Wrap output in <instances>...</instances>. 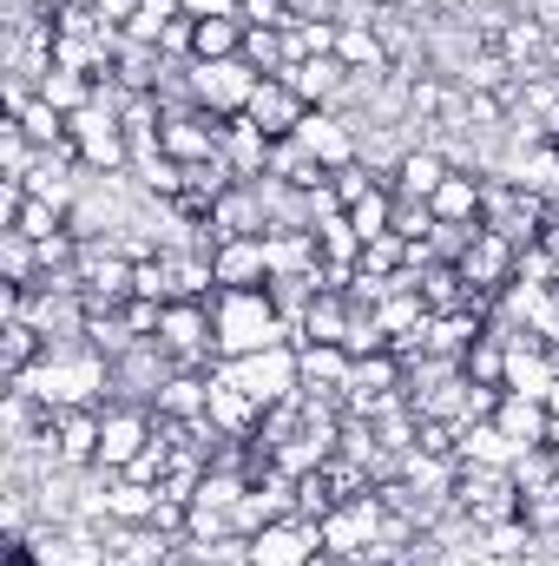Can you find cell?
<instances>
[{"instance_id": "27", "label": "cell", "mask_w": 559, "mask_h": 566, "mask_svg": "<svg viewBox=\"0 0 559 566\" xmlns=\"http://www.w3.org/2000/svg\"><path fill=\"white\" fill-rule=\"evenodd\" d=\"M13 119H20V133L40 145V151H73V139H66V113H60V106H46L40 93H33Z\"/></svg>"}, {"instance_id": "12", "label": "cell", "mask_w": 559, "mask_h": 566, "mask_svg": "<svg viewBox=\"0 0 559 566\" xmlns=\"http://www.w3.org/2000/svg\"><path fill=\"white\" fill-rule=\"evenodd\" d=\"M158 428L145 422V409H106V428H99V474H126L133 468V454H139L145 441H151Z\"/></svg>"}, {"instance_id": "13", "label": "cell", "mask_w": 559, "mask_h": 566, "mask_svg": "<svg viewBox=\"0 0 559 566\" xmlns=\"http://www.w3.org/2000/svg\"><path fill=\"white\" fill-rule=\"evenodd\" d=\"M500 389H507V396H527V402H547V389H553V356H547V343L514 336V343H507V376H500Z\"/></svg>"}, {"instance_id": "7", "label": "cell", "mask_w": 559, "mask_h": 566, "mask_svg": "<svg viewBox=\"0 0 559 566\" xmlns=\"http://www.w3.org/2000/svg\"><path fill=\"white\" fill-rule=\"evenodd\" d=\"M289 139L303 145V151H309L323 171H342V165H356V158H362V139H356V126H349L336 106H309V113H303V126H296Z\"/></svg>"}, {"instance_id": "4", "label": "cell", "mask_w": 559, "mask_h": 566, "mask_svg": "<svg viewBox=\"0 0 559 566\" xmlns=\"http://www.w3.org/2000/svg\"><path fill=\"white\" fill-rule=\"evenodd\" d=\"M184 73H191V80H184V86H191V106H204V113H218V119H238V113L251 106V93L264 86V73H257L244 53H238V60H191Z\"/></svg>"}, {"instance_id": "24", "label": "cell", "mask_w": 559, "mask_h": 566, "mask_svg": "<svg viewBox=\"0 0 559 566\" xmlns=\"http://www.w3.org/2000/svg\"><path fill=\"white\" fill-rule=\"evenodd\" d=\"M244 20L238 13H218V20H191V60H238L244 53Z\"/></svg>"}, {"instance_id": "33", "label": "cell", "mask_w": 559, "mask_h": 566, "mask_svg": "<svg viewBox=\"0 0 559 566\" xmlns=\"http://www.w3.org/2000/svg\"><path fill=\"white\" fill-rule=\"evenodd\" d=\"M389 224H395V191H389V185H382V191H369L362 205H349V231H356L362 244H369V238H382Z\"/></svg>"}, {"instance_id": "15", "label": "cell", "mask_w": 559, "mask_h": 566, "mask_svg": "<svg viewBox=\"0 0 559 566\" xmlns=\"http://www.w3.org/2000/svg\"><path fill=\"white\" fill-rule=\"evenodd\" d=\"M283 80L296 86V99H303V106H342V93H349V66H342L336 53L296 60V66H283Z\"/></svg>"}, {"instance_id": "32", "label": "cell", "mask_w": 559, "mask_h": 566, "mask_svg": "<svg viewBox=\"0 0 559 566\" xmlns=\"http://www.w3.org/2000/svg\"><path fill=\"white\" fill-rule=\"evenodd\" d=\"M316 251H323V264H362V238L349 231V211L316 224Z\"/></svg>"}, {"instance_id": "34", "label": "cell", "mask_w": 559, "mask_h": 566, "mask_svg": "<svg viewBox=\"0 0 559 566\" xmlns=\"http://www.w3.org/2000/svg\"><path fill=\"white\" fill-rule=\"evenodd\" d=\"M342 349H349V356H382V349H389V329L376 323V310L349 303V329H342Z\"/></svg>"}, {"instance_id": "20", "label": "cell", "mask_w": 559, "mask_h": 566, "mask_svg": "<svg viewBox=\"0 0 559 566\" xmlns=\"http://www.w3.org/2000/svg\"><path fill=\"white\" fill-rule=\"evenodd\" d=\"M264 258H271V277H316L323 271L316 231H264Z\"/></svg>"}, {"instance_id": "8", "label": "cell", "mask_w": 559, "mask_h": 566, "mask_svg": "<svg viewBox=\"0 0 559 566\" xmlns=\"http://www.w3.org/2000/svg\"><path fill=\"white\" fill-rule=\"evenodd\" d=\"M316 554H323V527L296 521V514H283L264 534H251V566H316Z\"/></svg>"}, {"instance_id": "10", "label": "cell", "mask_w": 559, "mask_h": 566, "mask_svg": "<svg viewBox=\"0 0 559 566\" xmlns=\"http://www.w3.org/2000/svg\"><path fill=\"white\" fill-rule=\"evenodd\" d=\"M395 389H402V363H395V349H382V356H356V369L342 382V402L356 416H376L382 402H395Z\"/></svg>"}, {"instance_id": "5", "label": "cell", "mask_w": 559, "mask_h": 566, "mask_svg": "<svg viewBox=\"0 0 559 566\" xmlns=\"http://www.w3.org/2000/svg\"><path fill=\"white\" fill-rule=\"evenodd\" d=\"M382 514H389V501H376V494L329 507V514L316 521V527H323V554H336V560H362V554L376 547V534H382Z\"/></svg>"}, {"instance_id": "16", "label": "cell", "mask_w": 559, "mask_h": 566, "mask_svg": "<svg viewBox=\"0 0 559 566\" xmlns=\"http://www.w3.org/2000/svg\"><path fill=\"white\" fill-rule=\"evenodd\" d=\"M454 461H461V468H514V461H520V448L507 441V428L487 416V422L454 428Z\"/></svg>"}, {"instance_id": "6", "label": "cell", "mask_w": 559, "mask_h": 566, "mask_svg": "<svg viewBox=\"0 0 559 566\" xmlns=\"http://www.w3.org/2000/svg\"><path fill=\"white\" fill-rule=\"evenodd\" d=\"M178 369H198L204 349H218V329H211V303H165L158 316V336H151Z\"/></svg>"}, {"instance_id": "29", "label": "cell", "mask_w": 559, "mask_h": 566, "mask_svg": "<svg viewBox=\"0 0 559 566\" xmlns=\"http://www.w3.org/2000/svg\"><path fill=\"white\" fill-rule=\"evenodd\" d=\"M158 501H165V488H145V481H113V527H151V514H158Z\"/></svg>"}, {"instance_id": "2", "label": "cell", "mask_w": 559, "mask_h": 566, "mask_svg": "<svg viewBox=\"0 0 559 566\" xmlns=\"http://www.w3.org/2000/svg\"><path fill=\"white\" fill-rule=\"evenodd\" d=\"M211 329H218V356H224V363L257 356V349H277V343H296L289 323H283V310L271 303V283H264V290H218Z\"/></svg>"}, {"instance_id": "38", "label": "cell", "mask_w": 559, "mask_h": 566, "mask_svg": "<svg viewBox=\"0 0 559 566\" xmlns=\"http://www.w3.org/2000/svg\"><path fill=\"white\" fill-rule=\"evenodd\" d=\"M184 20H218V13H238V0H178Z\"/></svg>"}, {"instance_id": "39", "label": "cell", "mask_w": 559, "mask_h": 566, "mask_svg": "<svg viewBox=\"0 0 559 566\" xmlns=\"http://www.w3.org/2000/svg\"><path fill=\"white\" fill-rule=\"evenodd\" d=\"M547 416L559 422V376H553V389H547Z\"/></svg>"}, {"instance_id": "25", "label": "cell", "mask_w": 559, "mask_h": 566, "mask_svg": "<svg viewBox=\"0 0 559 566\" xmlns=\"http://www.w3.org/2000/svg\"><path fill=\"white\" fill-rule=\"evenodd\" d=\"M296 363H303V389H342L349 369H356V356L342 343H303Z\"/></svg>"}, {"instance_id": "19", "label": "cell", "mask_w": 559, "mask_h": 566, "mask_svg": "<svg viewBox=\"0 0 559 566\" xmlns=\"http://www.w3.org/2000/svg\"><path fill=\"white\" fill-rule=\"evenodd\" d=\"M481 205H487V185H481V178H467V171H447V178H441V191L428 198L434 224H481Z\"/></svg>"}, {"instance_id": "30", "label": "cell", "mask_w": 559, "mask_h": 566, "mask_svg": "<svg viewBox=\"0 0 559 566\" xmlns=\"http://www.w3.org/2000/svg\"><path fill=\"white\" fill-rule=\"evenodd\" d=\"M342 329H349V296L342 290H323L309 303V316H303V343H342Z\"/></svg>"}, {"instance_id": "28", "label": "cell", "mask_w": 559, "mask_h": 566, "mask_svg": "<svg viewBox=\"0 0 559 566\" xmlns=\"http://www.w3.org/2000/svg\"><path fill=\"white\" fill-rule=\"evenodd\" d=\"M40 99H46V106H60V113L73 119L80 106H93V99H99V80H86V73H73V66H53V73L40 80Z\"/></svg>"}, {"instance_id": "31", "label": "cell", "mask_w": 559, "mask_h": 566, "mask_svg": "<svg viewBox=\"0 0 559 566\" xmlns=\"http://www.w3.org/2000/svg\"><path fill=\"white\" fill-rule=\"evenodd\" d=\"M0 271H7V283L33 290V283H40V244L20 238V231H0Z\"/></svg>"}, {"instance_id": "36", "label": "cell", "mask_w": 559, "mask_h": 566, "mask_svg": "<svg viewBox=\"0 0 559 566\" xmlns=\"http://www.w3.org/2000/svg\"><path fill=\"white\" fill-rule=\"evenodd\" d=\"M540 46H547V27H540V20H520V27H507V46H500V53L520 66V60H527V53H540Z\"/></svg>"}, {"instance_id": "21", "label": "cell", "mask_w": 559, "mask_h": 566, "mask_svg": "<svg viewBox=\"0 0 559 566\" xmlns=\"http://www.w3.org/2000/svg\"><path fill=\"white\" fill-rule=\"evenodd\" d=\"M204 409H211V376L178 369V376L158 389V422H204Z\"/></svg>"}, {"instance_id": "18", "label": "cell", "mask_w": 559, "mask_h": 566, "mask_svg": "<svg viewBox=\"0 0 559 566\" xmlns=\"http://www.w3.org/2000/svg\"><path fill=\"white\" fill-rule=\"evenodd\" d=\"M271 145H277V139H271V133H257L244 113H238V119H224V165H231L244 185H257V178L271 171Z\"/></svg>"}, {"instance_id": "40", "label": "cell", "mask_w": 559, "mask_h": 566, "mask_svg": "<svg viewBox=\"0 0 559 566\" xmlns=\"http://www.w3.org/2000/svg\"><path fill=\"white\" fill-rule=\"evenodd\" d=\"M53 7H99V0H53Z\"/></svg>"}, {"instance_id": "37", "label": "cell", "mask_w": 559, "mask_h": 566, "mask_svg": "<svg viewBox=\"0 0 559 566\" xmlns=\"http://www.w3.org/2000/svg\"><path fill=\"white\" fill-rule=\"evenodd\" d=\"M139 7H145V0H99V7H93V13H99V20H106V27H119V33H126V27H133V20H139Z\"/></svg>"}, {"instance_id": "17", "label": "cell", "mask_w": 559, "mask_h": 566, "mask_svg": "<svg viewBox=\"0 0 559 566\" xmlns=\"http://www.w3.org/2000/svg\"><path fill=\"white\" fill-rule=\"evenodd\" d=\"M447 171H454V165H447V151H441V145H415V151H402V165L389 171V191L428 205V198L441 191V178H447Z\"/></svg>"}, {"instance_id": "23", "label": "cell", "mask_w": 559, "mask_h": 566, "mask_svg": "<svg viewBox=\"0 0 559 566\" xmlns=\"http://www.w3.org/2000/svg\"><path fill=\"white\" fill-rule=\"evenodd\" d=\"M494 422L507 428V441L527 454V448H547V428H553V416H547V402H527V396H500Z\"/></svg>"}, {"instance_id": "3", "label": "cell", "mask_w": 559, "mask_h": 566, "mask_svg": "<svg viewBox=\"0 0 559 566\" xmlns=\"http://www.w3.org/2000/svg\"><path fill=\"white\" fill-rule=\"evenodd\" d=\"M218 376H224L231 389H244V396H251V402H257L264 416L303 396V363H296V343L257 349V356H238V363H224Z\"/></svg>"}, {"instance_id": "1", "label": "cell", "mask_w": 559, "mask_h": 566, "mask_svg": "<svg viewBox=\"0 0 559 566\" xmlns=\"http://www.w3.org/2000/svg\"><path fill=\"white\" fill-rule=\"evenodd\" d=\"M13 389H27L46 416H66V409H99L106 389H113V356L93 349V343H53L27 376H13Z\"/></svg>"}, {"instance_id": "26", "label": "cell", "mask_w": 559, "mask_h": 566, "mask_svg": "<svg viewBox=\"0 0 559 566\" xmlns=\"http://www.w3.org/2000/svg\"><path fill=\"white\" fill-rule=\"evenodd\" d=\"M454 80H461V93H494V99H500V93L520 80V66H514L507 53H467Z\"/></svg>"}, {"instance_id": "9", "label": "cell", "mask_w": 559, "mask_h": 566, "mask_svg": "<svg viewBox=\"0 0 559 566\" xmlns=\"http://www.w3.org/2000/svg\"><path fill=\"white\" fill-rule=\"evenodd\" d=\"M514 258H520V251H514L500 231L481 224L474 244L454 258V271H461V283H467V296H481V290H507V283H514Z\"/></svg>"}, {"instance_id": "11", "label": "cell", "mask_w": 559, "mask_h": 566, "mask_svg": "<svg viewBox=\"0 0 559 566\" xmlns=\"http://www.w3.org/2000/svg\"><path fill=\"white\" fill-rule=\"evenodd\" d=\"M303 99H296V86L283 80V73H264V86L251 93V106H244V119L257 126V133H271V139H289L296 126H303Z\"/></svg>"}, {"instance_id": "35", "label": "cell", "mask_w": 559, "mask_h": 566, "mask_svg": "<svg viewBox=\"0 0 559 566\" xmlns=\"http://www.w3.org/2000/svg\"><path fill=\"white\" fill-rule=\"evenodd\" d=\"M133 296L139 303H171V258H133Z\"/></svg>"}, {"instance_id": "22", "label": "cell", "mask_w": 559, "mask_h": 566, "mask_svg": "<svg viewBox=\"0 0 559 566\" xmlns=\"http://www.w3.org/2000/svg\"><path fill=\"white\" fill-rule=\"evenodd\" d=\"M204 416H211L218 434H251V428H264V409H257L244 389H231L218 369H211V409H204Z\"/></svg>"}, {"instance_id": "14", "label": "cell", "mask_w": 559, "mask_h": 566, "mask_svg": "<svg viewBox=\"0 0 559 566\" xmlns=\"http://www.w3.org/2000/svg\"><path fill=\"white\" fill-rule=\"evenodd\" d=\"M211 271H218V290H264V283H271L264 238H224V244L211 251Z\"/></svg>"}]
</instances>
